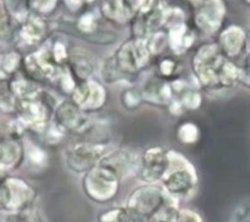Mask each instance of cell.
I'll return each mask as SVG.
<instances>
[{
  "label": "cell",
  "instance_id": "7402d4cb",
  "mask_svg": "<svg viewBox=\"0 0 250 222\" xmlns=\"http://www.w3.org/2000/svg\"><path fill=\"white\" fill-rule=\"evenodd\" d=\"M240 82L250 89V56H248L245 66L241 68Z\"/></svg>",
  "mask_w": 250,
  "mask_h": 222
},
{
  "label": "cell",
  "instance_id": "ba28073f",
  "mask_svg": "<svg viewBox=\"0 0 250 222\" xmlns=\"http://www.w3.org/2000/svg\"><path fill=\"white\" fill-rule=\"evenodd\" d=\"M171 163L170 151L160 146L149 147L141 156L139 175L145 183L161 181Z\"/></svg>",
  "mask_w": 250,
  "mask_h": 222
},
{
  "label": "cell",
  "instance_id": "3957f363",
  "mask_svg": "<svg viewBox=\"0 0 250 222\" xmlns=\"http://www.w3.org/2000/svg\"><path fill=\"white\" fill-rule=\"evenodd\" d=\"M121 180L115 169L100 161L97 166L84 173L82 186L89 199L98 203H106L117 194Z\"/></svg>",
  "mask_w": 250,
  "mask_h": 222
},
{
  "label": "cell",
  "instance_id": "6da1fadb",
  "mask_svg": "<svg viewBox=\"0 0 250 222\" xmlns=\"http://www.w3.org/2000/svg\"><path fill=\"white\" fill-rule=\"evenodd\" d=\"M194 72L202 87L221 92L240 82L241 68L232 63L217 45H204L194 57Z\"/></svg>",
  "mask_w": 250,
  "mask_h": 222
},
{
  "label": "cell",
  "instance_id": "7a4b0ae2",
  "mask_svg": "<svg viewBox=\"0 0 250 222\" xmlns=\"http://www.w3.org/2000/svg\"><path fill=\"white\" fill-rule=\"evenodd\" d=\"M170 166L161 182L165 191L175 199H189L197 189V174L194 166L182 155L170 151Z\"/></svg>",
  "mask_w": 250,
  "mask_h": 222
},
{
  "label": "cell",
  "instance_id": "d4e9b609",
  "mask_svg": "<svg viewBox=\"0 0 250 222\" xmlns=\"http://www.w3.org/2000/svg\"><path fill=\"white\" fill-rule=\"evenodd\" d=\"M66 1H69L71 3H78V2H80V0H66Z\"/></svg>",
  "mask_w": 250,
  "mask_h": 222
},
{
  "label": "cell",
  "instance_id": "8fae6325",
  "mask_svg": "<svg viewBox=\"0 0 250 222\" xmlns=\"http://www.w3.org/2000/svg\"><path fill=\"white\" fill-rule=\"evenodd\" d=\"M147 60V54L141 42L132 41L125 44L118 52L116 64L119 70L133 73L140 70Z\"/></svg>",
  "mask_w": 250,
  "mask_h": 222
},
{
  "label": "cell",
  "instance_id": "4316f807",
  "mask_svg": "<svg viewBox=\"0 0 250 222\" xmlns=\"http://www.w3.org/2000/svg\"><path fill=\"white\" fill-rule=\"evenodd\" d=\"M248 1H249V2H250V0H248Z\"/></svg>",
  "mask_w": 250,
  "mask_h": 222
},
{
  "label": "cell",
  "instance_id": "cb8c5ba5",
  "mask_svg": "<svg viewBox=\"0 0 250 222\" xmlns=\"http://www.w3.org/2000/svg\"><path fill=\"white\" fill-rule=\"evenodd\" d=\"M247 49H248V54L250 56V33L247 35Z\"/></svg>",
  "mask_w": 250,
  "mask_h": 222
},
{
  "label": "cell",
  "instance_id": "d6986e66",
  "mask_svg": "<svg viewBox=\"0 0 250 222\" xmlns=\"http://www.w3.org/2000/svg\"><path fill=\"white\" fill-rule=\"evenodd\" d=\"M198 135V129L191 123H186L179 129V138H181L183 142L192 143L196 141Z\"/></svg>",
  "mask_w": 250,
  "mask_h": 222
},
{
  "label": "cell",
  "instance_id": "e0dca14e",
  "mask_svg": "<svg viewBox=\"0 0 250 222\" xmlns=\"http://www.w3.org/2000/svg\"><path fill=\"white\" fill-rule=\"evenodd\" d=\"M25 151V149H24ZM26 156V161L28 166H30V168H43L45 167V166L47 165V156L44 153L43 150H41L39 147L32 145L29 146L27 148V150L25 151V155Z\"/></svg>",
  "mask_w": 250,
  "mask_h": 222
},
{
  "label": "cell",
  "instance_id": "7c38bea8",
  "mask_svg": "<svg viewBox=\"0 0 250 222\" xmlns=\"http://www.w3.org/2000/svg\"><path fill=\"white\" fill-rule=\"evenodd\" d=\"M225 13L223 0H205L197 12V24L206 32H216L222 24Z\"/></svg>",
  "mask_w": 250,
  "mask_h": 222
},
{
  "label": "cell",
  "instance_id": "484cf974",
  "mask_svg": "<svg viewBox=\"0 0 250 222\" xmlns=\"http://www.w3.org/2000/svg\"><path fill=\"white\" fill-rule=\"evenodd\" d=\"M190 1H192V2H195V3H197V2H201L202 0H190Z\"/></svg>",
  "mask_w": 250,
  "mask_h": 222
},
{
  "label": "cell",
  "instance_id": "603a6c76",
  "mask_svg": "<svg viewBox=\"0 0 250 222\" xmlns=\"http://www.w3.org/2000/svg\"><path fill=\"white\" fill-rule=\"evenodd\" d=\"M147 222H170V221H168V220H165V219H162V218L154 217V218H151V219H149Z\"/></svg>",
  "mask_w": 250,
  "mask_h": 222
},
{
  "label": "cell",
  "instance_id": "44dd1931",
  "mask_svg": "<svg viewBox=\"0 0 250 222\" xmlns=\"http://www.w3.org/2000/svg\"><path fill=\"white\" fill-rule=\"evenodd\" d=\"M56 0H30V6L38 12H48L54 8Z\"/></svg>",
  "mask_w": 250,
  "mask_h": 222
},
{
  "label": "cell",
  "instance_id": "2e32d148",
  "mask_svg": "<svg viewBox=\"0 0 250 222\" xmlns=\"http://www.w3.org/2000/svg\"><path fill=\"white\" fill-rule=\"evenodd\" d=\"M1 222H42V220L37 209L32 206L20 211H1Z\"/></svg>",
  "mask_w": 250,
  "mask_h": 222
},
{
  "label": "cell",
  "instance_id": "52a82bcc",
  "mask_svg": "<svg viewBox=\"0 0 250 222\" xmlns=\"http://www.w3.org/2000/svg\"><path fill=\"white\" fill-rule=\"evenodd\" d=\"M108 152L102 143H72L64 150V162L70 170L76 173H86L97 166Z\"/></svg>",
  "mask_w": 250,
  "mask_h": 222
},
{
  "label": "cell",
  "instance_id": "9a60e30c",
  "mask_svg": "<svg viewBox=\"0 0 250 222\" xmlns=\"http://www.w3.org/2000/svg\"><path fill=\"white\" fill-rule=\"evenodd\" d=\"M98 222H146L142 217L124 206H113L102 211Z\"/></svg>",
  "mask_w": 250,
  "mask_h": 222
},
{
  "label": "cell",
  "instance_id": "9c48e42d",
  "mask_svg": "<svg viewBox=\"0 0 250 222\" xmlns=\"http://www.w3.org/2000/svg\"><path fill=\"white\" fill-rule=\"evenodd\" d=\"M55 118L62 130L83 133L90 130L92 127L89 116L73 101H64L58 106L55 111Z\"/></svg>",
  "mask_w": 250,
  "mask_h": 222
},
{
  "label": "cell",
  "instance_id": "4fadbf2b",
  "mask_svg": "<svg viewBox=\"0 0 250 222\" xmlns=\"http://www.w3.org/2000/svg\"><path fill=\"white\" fill-rule=\"evenodd\" d=\"M24 147L19 141L14 138H2L1 140V174L5 171L19 167L24 160Z\"/></svg>",
  "mask_w": 250,
  "mask_h": 222
},
{
  "label": "cell",
  "instance_id": "8992f818",
  "mask_svg": "<svg viewBox=\"0 0 250 222\" xmlns=\"http://www.w3.org/2000/svg\"><path fill=\"white\" fill-rule=\"evenodd\" d=\"M16 107L22 123L37 130H42V128L48 122L54 111L51 96L47 92H40L39 90L19 98Z\"/></svg>",
  "mask_w": 250,
  "mask_h": 222
},
{
  "label": "cell",
  "instance_id": "5bb4252c",
  "mask_svg": "<svg viewBox=\"0 0 250 222\" xmlns=\"http://www.w3.org/2000/svg\"><path fill=\"white\" fill-rule=\"evenodd\" d=\"M246 46L247 35L245 31L237 25L228 27L220 36V49L227 57L238 56Z\"/></svg>",
  "mask_w": 250,
  "mask_h": 222
},
{
  "label": "cell",
  "instance_id": "277c9868",
  "mask_svg": "<svg viewBox=\"0 0 250 222\" xmlns=\"http://www.w3.org/2000/svg\"><path fill=\"white\" fill-rule=\"evenodd\" d=\"M172 198L163 186L145 183L136 188L128 197L125 206L146 222L153 218Z\"/></svg>",
  "mask_w": 250,
  "mask_h": 222
},
{
  "label": "cell",
  "instance_id": "ac0fdd59",
  "mask_svg": "<svg viewBox=\"0 0 250 222\" xmlns=\"http://www.w3.org/2000/svg\"><path fill=\"white\" fill-rule=\"evenodd\" d=\"M229 222H250V197L243 198L236 203Z\"/></svg>",
  "mask_w": 250,
  "mask_h": 222
},
{
  "label": "cell",
  "instance_id": "ffe728a7",
  "mask_svg": "<svg viewBox=\"0 0 250 222\" xmlns=\"http://www.w3.org/2000/svg\"><path fill=\"white\" fill-rule=\"evenodd\" d=\"M174 222H203L201 215L195 210L180 208Z\"/></svg>",
  "mask_w": 250,
  "mask_h": 222
},
{
  "label": "cell",
  "instance_id": "5b68a950",
  "mask_svg": "<svg viewBox=\"0 0 250 222\" xmlns=\"http://www.w3.org/2000/svg\"><path fill=\"white\" fill-rule=\"evenodd\" d=\"M37 192L26 180L14 176L4 175L1 180L0 202L1 211L12 212L33 206Z\"/></svg>",
  "mask_w": 250,
  "mask_h": 222
},
{
  "label": "cell",
  "instance_id": "30bf717a",
  "mask_svg": "<svg viewBox=\"0 0 250 222\" xmlns=\"http://www.w3.org/2000/svg\"><path fill=\"white\" fill-rule=\"evenodd\" d=\"M104 99V88L93 81L80 82L72 91V101L84 111L100 108Z\"/></svg>",
  "mask_w": 250,
  "mask_h": 222
}]
</instances>
